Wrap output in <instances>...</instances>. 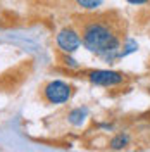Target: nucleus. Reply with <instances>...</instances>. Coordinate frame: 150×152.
Masks as SVG:
<instances>
[{"mask_svg": "<svg viewBox=\"0 0 150 152\" xmlns=\"http://www.w3.org/2000/svg\"><path fill=\"white\" fill-rule=\"evenodd\" d=\"M81 42L84 48L93 52L97 56L112 59L119 54L121 48V37L119 31L111 23H105L100 19H90L81 28Z\"/></svg>", "mask_w": 150, "mask_h": 152, "instance_id": "nucleus-1", "label": "nucleus"}, {"mask_svg": "<svg viewBox=\"0 0 150 152\" xmlns=\"http://www.w3.org/2000/svg\"><path fill=\"white\" fill-rule=\"evenodd\" d=\"M73 95V86L67 85L66 81H50L45 90H43V97L47 99L50 104H64L71 99Z\"/></svg>", "mask_w": 150, "mask_h": 152, "instance_id": "nucleus-2", "label": "nucleus"}, {"mask_svg": "<svg viewBox=\"0 0 150 152\" xmlns=\"http://www.w3.org/2000/svg\"><path fill=\"white\" fill-rule=\"evenodd\" d=\"M88 80L98 86H116L121 85L126 80V76L119 71H111V69H97L88 75Z\"/></svg>", "mask_w": 150, "mask_h": 152, "instance_id": "nucleus-3", "label": "nucleus"}, {"mask_svg": "<svg viewBox=\"0 0 150 152\" xmlns=\"http://www.w3.org/2000/svg\"><path fill=\"white\" fill-rule=\"evenodd\" d=\"M81 37H79V33L74 31L73 28H64L59 31V35H57V45L59 48L62 50V52H66V54H73L76 52L78 48L81 47Z\"/></svg>", "mask_w": 150, "mask_h": 152, "instance_id": "nucleus-4", "label": "nucleus"}, {"mask_svg": "<svg viewBox=\"0 0 150 152\" xmlns=\"http://www.w3.org/2000/svg\"><path fill=\"white\" fill-rule=\"evenodd\" d=\"M130 145V137L126 135V133H119V135H116L112 140H111V149H124V147H128Z\"/></svg>", "mask_w": 150, "mask_h": 152, "instance_id": "nucleus-5", "label": "nucleus"}, {"mask_svg": "<svg viewBox=\"0 0 150 152\" xmlns=\"http://www.w3.org/2000/svg\"><path fill=\"white\" fill-rule=\"evenodd\" d=\"M84 118H86V111L84 109H74V111H71L69 113V121L76 126H79V124L84 121Z\"/></svg>", "mask_w": 150, "mask_h": 152, "instance_id": "nucleus-6", "label": "nucleus"}, {"mask_svg": "<svg viewBox=\"0 0 150 152\" xmlns=\"http://www.w3.org/2000/svg\"><path fill=\"white\" fill-rule=\"evenodd\" d=\"M76 2H78V5H79V7H83V9L93 10V9H97V7H100V5H102L103 0H76Z\"/></svg>", "mask_w": 150, "mask_h": 152, "instance_id": "nucleus-7", "label": "nucleus"}, {"mask_svg": "<svg viewBox=\"0 0 150 152\" xmlns=\"http://www.w3.org/2000/svg\"><path fill=\"white\" fill-rule=\"evenodd\" d=\"M128 4H133V5H143V4H149L150 0H126Z\"/></svg>", "mask_w": 150, "mask_h": 152, "instance_id": "nucleus-8", "label": "nucleus"}, {"mask_svg": "<svg viewBox=\"0 0 150 152\" xmlns=\"http://www.w3.org/2000/svg\"><path fill=\"white\" fill-rule=\"evenodd\" d=\"M66 64H67V66H71V67H78L76 61H74V59H71V57H66Z\"/></svg>", "mask_w": 150, "mask_h": 152, "instance_id": "nucleus-9", "label": "nucleus"}]
</instances>
